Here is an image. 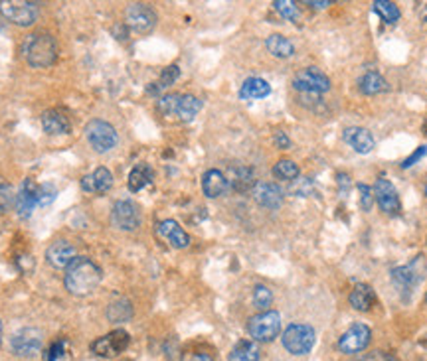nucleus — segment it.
Masks as SVG:
<instances>
[{
    "label": "nucleus",
    "instance_id": "nucleus-48",
    "mask_svg": "<svg viewBox=\"0 0 427 361\" xmlns=\"http://www.w3.org/2000/svg\"><path fill=\"white\" fill-rule=\"evenodd\" d=\"M426 195H427V184H426Z\"/></svg>",
    "mask_w": 427,
    "mask_h": 361
},
{
    "label": "nucleus",
    "instance_id": "nucleus-49",
    "mask_svg": "<svg viewBox=\"0 0 427 361\" xmlns=\"http://www.w3.org/2000/svg\"><path fill=\"white\" fill-rule=\"evenodd\" d=\"M426 24H427V14H426Z\"/></svg>",
    "mask_w": 427,
    "mask_h": 361
},
{
    "label": "nucleus",
    "instance_id": "nucleus-22",
    "mask_svg": "<svg viewBox=\"0 0 427 361\" xmlns=\"http://www.w3.org/2000/svg\"><path fill=\"white\" fill-rule=\"evenodd\" d=\"M42 127L46 130L48 134H67L70 132V120L65 117L64 113L56 111V109H50L42 115Z\"/></svg>",
    "mask_w": 427,
    "mask_h": 361
},
{
    "label": "nucleus",
    "instance_id": "nucleus-50",
    "mask_svg": "<svg viewBox=\"0 0 427 361\" xmlns=\"http://www.w3.org/2000/svg\"><path fill=\"white\" fill-rule=\"evenodd\" d=\"M426 304H427V297H426Z\"/></svg>",
    "mask_w": 427,
    "mask_h": 361
},
{
    "label": "nucleus",
    "instance_id": "nucleus-28",
    "mask_svg": "<svg viewBox=\"0 0 427 361\" xmlns=\"http://www.w3.org/2000/svg\"><path fill=\"white\" fill-rule=\"evenodd\" d=\"M358 87H360V91L364 95H376V93L386 91L388 84H386V79L378 71H368V74H364L358 79Z\"/></svg>",
    "mask_w": 427,
    "mask_h": 361
},
{
    "label": "nucleus",
    "instance_id": "nucleus-29",
    "mask_svg": "<svg viewBox=\"0 0 427 361\" xmlns=\"http://www.w3.org/2000/svg\"><path fill=\"white\" fill-rule=\"evenodd\" d=\"M265 47L270 50V54H273L275 57H291L295 54V46L289 42L287 38L281 36V34H271L265 40Z\"/></svg>",
    "mask_w": 427,
    "mask_h": 361
},
{
    "label": "nucleus",
    "instance_id": "nucleus-19",
    "mask_svg": "<svg viewBox=\"0 0 427 361\" xmlns=\"http://www.w3.org/2000/svg\"><path fill=\"white\" fill-rule=\"evenodd\" d=\"M157 231L160 237H165V239H167L172 247H177V249H186V247L190 245L188 233H186L174 219H165V222L158 223Z\"/></svg>",
    "mask_w": 427,
    "mask_h": 361
},
{
    "label": "nucleus",
    "instance_id": "nucleus-46",
    "mask_svg": "<svg viewBox=\"0 0 427 361\" xmlns=\"http://www.w3.org/2000/svg\"><path fill=\"white\" fill-rule=\"evenodd\" d=\"M423 132L427 134V119H426V122H423Z\"/></svg>",
    "mask_w": 427,
    "mask_h": 361
},
{
    "label": "nucleus",
    "instance_id": "nucleus-21",
    "mask_svg": "<svg viewBox=\"0 0 427 361\" xmlns=\"http://www.w3.org/2000/svg\"><path fill=\"white\" fill-rule=\"evenodd\" d=\"M202 190L208 197H220L223 195L228 190H230V184H228V178L226 174H222L220 170H208L204 176H202Z\"/></svg>",
    "mask_w": 427,
    "mask_h": 361
},
{
    "label": "nucleus",
    "instance_id": "nucleus-15",
    "mask_svg": "<svg viewBox=\"0 0 427 361\" xmlns=\"http://www.w3.org/2000/svg\"><path fill=\"white\" fill-rule=\"evenodd\" d=\"M75 259H77L75 247L65 239L54 241L46 251V260L54 269H67Z\"/></svg>",
    "mask_w": 427,
    "mask_h": 361
},
{
    "label": "nucleus",
    "instance_id": "nucleus-31",
    "mask_svg": "<svg viewBox=\"0 0 427 361\" xmlns=\"http://www.w3.org/2000/svg\"><path fill=\"white\" fill-rule=\"evenodd\" d=\"M131 316H133V306H131L129 300H117V302H113L109 308H107V318L115 322V324H121V322H127L131 320Z\"/></svg>",
    "mask_w": 427,
    "mask_h": 361
},
{
    "label": "nucleus",
    "instance_id": "nucleus-14",
    "mask_svg": "<svg viewBox=\"0 0 427 361\" xmlns=\"http://www.w3.org/2000/svg\"><path fill=\"white\" fill-rule=\"evenodd\" d=\"M374 195H376V202L380 205V210L388 215H398L401 212V204H399L398 190L394 188L390 180L380 178L376 185H374Z\"/></svg>",
    "mask_w": 427,
    "mask_h": 361
},
{
    "label": "nucleus",
    "instance_id": "nucleus-10",
    "mask_svg": "<svg viewBox=\"0 0 427 361\" xmlns=\"http://www.w3.org/2000/svg\"><path fill=\"white\" fill-rule=\"evenodd\" d=\"M293 87L306 95H321L331 89V79L316 67H306L293 79Z\"/></svg>",
    "mask_w": 427,
    "mask_h": 361
},
{
    "label": "nucleus",
    "instance_id": "nucleus-42",
    "mask_svg": "<svg viewBox=\"0 0 427 361\" xmlns=\"http://www.w3.org/2000/svg\"><path fill=\"white\" fill-rule=\"evenodd\" d=\"M427 154V149L426 147H419L418 150H416V152H414V154H411V156L409 158H406V160H404V164H401V168H409V166H414V164H416V162H418L419 158H423Z\"/></svg>",
    "mask_w": 427,
    "mask_h": 361
},
{
    "label": "nucleus",
    "instance_id": "nucleus-2",
    "mask_svg": "<svg viewBox=\"0 0 427 361\" xmlns=\"http://www.w3.org/2000/svg\"><path fill=\"white\" fill-rule=\"evenodd\" d=\"M22 56L32 67H48L56 62L57 42L50 34H30L22 42Z\"/></svg>",
    "mask_w": 427,
    "mask_h": 361
},
{
    "label": "nucleus",
    "instance_id": "nucleus-1",
    "mask_svg": "<svg viewBox=\"0 0 427 361\" xmlns=\"http://www.w3.org/2000/svg\"><path fill=\"white\" fill-rule=\"evenodd\" d=\"M101 282V269L87 257L77 259L65 269V288L75 297H85Z\"/></svg>",
    "mask_w": 427,
    "mask_h": 361
},
{
    "label": "nucleus",
    "instance_id": "nucleus-12",
    "mask_svg": "<svg viewBox=\"0 0 427 361\" xmlns=\"http://www.w3.org/2000/svg\"><path fill=\"white\" fill-rule=\"evenodd\" d=\"M125 16H127V24L139 34H149L150 30L157 26V12L143 2L131 4Z\"/></svg>",
    "mask_w": 427,
    "mask_h": 361
},
{
    "label": "nucleus",
    "instance_id": "nucleus-26",
    "mask_svg": "<svg viewBox=\"0 0 427 361\" xmlns=\"http://www.w3.org/2000/svg\"><path fill=\"white\" fill-rule=\"evenodd\" d=\"M152 182V168L149 164H137V166L131 170L129 174V190L131 192H140L143 188H147V185Z\"/></svg>",
    "mask_w": 427,
    "mask_h": 361
},
{
    "label": "nucleus",
    "instance_id": "nucleus-40",
    "mask_svg": "<svg viewBox=\"0 0 427 361\" xmlns=\"http://www.w3.org/2000/svg\"><path fill=\"white\" fill-rule=\"evenodd\" d=\"M358 192H360V205H362V210L364 212H370L372 197H374L372 190L366 184H358Z\"/></svg>",
    "mask_w": 427,
    "mask_h": 361
},
{
    "label": "nucleus",
    "instance_id": "nucleus-34",
    "mask_svg": "<svg viewBox=\"0 0 427 361\" xmlns=\"http://www.w3.org/2000/svg\"><path fill=\"white\" fill-rule=\"evenodd\" d=\"M374 10L380 14L384 22L388 24H396L399 20V8L394 4V2H388V0H376L374 2Z\"/></svg>",
    "mask_w": 427,
    "mask_h": 361
},
{
    "label": "nucleus",
    "instance_id": "nucleus-7",
    "mask_svg": "<svg viewBox=\"0 0 427 361\" xmlns=\"http://www.w3.org/2000/svg\"><path fill=\"white\" fill-rule=\"evenodd\" d=\"M44 345V333L38 328H22L10 340L12 352L20 357H34L36 353L42 352Z\"/></svg>",
    "mask_w": 427,
    "mask_h": 361
},
{
    "label": "nucleus",
    "instance_id": "nucleus-51",
    "mask_svg": "<svg viewBox=\"0 0 427 361\" xmlns=\"http://www.w3.org/2000/svg\"><path fill=\"white\" fill-rule=\"evenodd\" d=\"M0 28H2V24H0Z\"/></svg>",
    "mask_w": 427,
    "mask_h": 361
},
{
    "label": "nucleus",
    "instance_id": "nucleus-16",
    "mask_svg": "<svg viewBox=\"0 0 427 361\" xmlns=\"http://www.w3.org/2000/svg\"><path fill=\"white\" fill-rule=\"evenodd\" d=\"M253 200L267 210H277L283 204V192L277 184L271 182H257L253 185Z\"/></svg>",
    "mask_w": 427,
    "mask_h": 361
},
{
    "label": "nucleus",
    "instance_id": "nucleus-36",
    "mask_svg": "<svg viewBox=\"0 0 427 361\" xmlns=\"http://www.w3.org/2000/svg\"><path fill=\"white\" fill-rule=\"evenodd\" d=\"M273 6H275V10L285 20H291V22H297L299 20V6L295 2H291V0H275Z\"/></svg>",
    "mask_w": 427,
    "mask_h": 361
},
{
    "label": "nucleus",
    "instance_id": "nucleus-37",
    "mask_svg": "<svg viewBox=\"0 0 427 361\" xmlns=\"http://www.w3.org/2000/svg\"><path fill=\"white\" fill-rule=\"evenodd\" d=\"M178 99H180L178 93H168L165 97H160V101H158V111L162 113V115H167V117L177 115Z\"/></svg>",
    "mask_w": 427,
    "mask_h": 361
},
{
    "label": "nucleus",
    "instance_id": "nucleus-39",
    "mask_svg": "<svg viewBox=\"0 0 427 361\" xmlns=\"http://www.w3.org/2000/svg\"><path fill=\"white\" fill-rule=\"evenodd\" d=\"M64 350H65V340H60V342L52 343L46 353V361H60L62 360V355H64Z\"/></svg>",
    "mask_w": 427,
    "mask_h": 361
},
{
    "label": "nucleus",
    "instance_id": "nucleus-24",
    "mask_svg": "<svg viewBox=\"0 0 427 361\" xmlns=\"http://www.w3.org/2000/svg\"><path fill=\"white\" fill-rule=\"evenodd\" d=\"M350 306L358 312H368L374 302H376V294L368 285H354L353 292H350Z\"/></svg>",
    "mask_w": 427,
    "mask_h": 361
},
{
    "label": "nucleus",
    "instance_id": "nucleus-5",
    "mask_svg": "<svg viewBox=\"0 0 427 361\" xmlns=\"http://www.w3.org/2000/svg\"><path fill=\"white\" fill-rule=\"evenodd\" d=\"M0 12L16 26H32L40 16V6L28 0H0Z\"/></svg>",
    "mask_w": 427,
    "mask_h": 361
},
{
    "label": "nucleus",
    "instance_id": "nucleus-44",
    "mask_svg": "<svg viewBox=\"0 0 427 361\" xmlns=\"http://www.w3.org/2000/svg\"><path fill=\"white\" fill-rule=\"evenodd\" d=\"M309 6H313V8H326V6H331L333 2H328V0H325V2H306Z\"/></svg>",
    "mask_w": 427,
    "mask_h": 361
},
{
    "label": "nucleus",
    "instance_id": "nucleus-18",
    "mask_svg": "<svg viewBox=\"0 0 427 361\" xmlns=\"http://www.w3.org/2000/svg\"><path fill=\"white\" fill-rule=\"evenodd\" d=\"M113 185V174L107 168H97L82 180V188L89 194H105Z\"/></svg>",
    "mask_w": 427,
    "mask_h": 361
},
{
    "label": "nucleus",
    "instance_id": "nucleus-27",
    "mask_svg": "<svg viewBox=\"0 0 427 361\" xmlns=\"http://www.w3.org/2000/svg\"><path fill=\"white\" fill-rule=\"evenodd\" d=\"M202 109V101L194 97V95H180V99H178V107H177V117L180 120H192L200 113Z\"/></svg>",
    "mask_w": 427,
    "mask_h": 361
},
{
    "label": "nucleus",
    "instance_id": "nucleus-11",
    "mask_svg": "<svg viewBox=\"0 0 427 361\" xmlns=\"http://www.w3.org/2000/svg\"><path fill=\"white\" fill-rule=\"evenodd\" d=\"M370 328L366 324H362V322H358V324L350 326V328L340 336V340H338V350L343 353L364 352V350L368 348V343H370Z\"/></svg>",
    "mask_w": 427,
    "mask_h": 361
},
{
    "label": "nucleus",
    "instance_id": "nucleus-41",
    "mask_svg": "<svg viewBox=\"0 0 427 361\" xmlns=\"http://www.w3.org/2000/svg\"><path fill=\"white\" fill-rule=\"evenodd\" d=\"M360 361H398V360H396V357H394L392 353L378 352V350H376V352L366 353V355H364Z\"/></svg>",
    "mask_w": 427,
    "mask_h": 361
},
{
    "label": "nucleus",
    "instance_id": "nucleus-45",
    "mask_svg": "<svg viewBox=\"0 0 427 361\" xmlns=\"http://www.w3.org/2000/svg\"><path fill=\"white\" fill-rule=\"evenodd\" d=\"M194 361H214V360L208 355V353H198V355L194 357Z\"/></svg>",
    "mask_w": 427,
    "mask_h": 361
},
{
    "label": "nucleus",
    "instance_id": "nucleus-3",
    "mask_svg": "<svg viewBox=\"0 0 427 361\" xmlns=\"http://www.w3.org/2000/svg\"><path fill=\"white\" fill-rule=\"evenodd\" d=\"M315 330L309 324H291L283 332V348L293 355H305L315 345Z\"/></svg>",
    "mask_w": 427,
    "mask_h": 361
},
{
    "label": "nucleus",
    "instance_id": "nucleus-6",
    "mask_svg": "<svg viewBox=\"0 0 427 361\" xmlns=\"http://www.w3.org/2000/svg\"><path fill=\"white\" fill-rule=\"evenodd\" d=\"M85 137H87V142L92 144V149L99 154L109 152L117 144V130L113 129V125L101 119H93L92 122H87Z\"/></svg>",
    "mask_w": 427,
    "mask_h": 361
},
{
    "label": "nucleus",
    "instance_id": "nucleus-35",
    "mask_svg": "<svg viewBox=\"0 0 427 361\" xmlns=\"http://www.w3.org/2000/svg\"><path fill=\"white\" fill-rule=\"evenodd\" d=\"M271 302H273V292H271L270 288L263 287V285H257V287L253 288V304H255V308L267 312Z\"/></svg>",
    "mask_w": 427,
    "mask_h": 361
},
{
    "label": "nucleus",
    "instance_id": "nucleus-17",
    "mask_svg": "<svg viewBox=\"0 0 427 361\" xmlns=\"http://www.w3.org/2000/svg\"><path fill=\"white\" fill-rule=\"evenodd\" d=\"M38 190L40 185H36L32 180H26L24 185L20 188L18 195L14 197V205H16V212H18L20 217H30L34 207L40 205V200H38Z\"/></svg>",
    "mask_w": 427,
    "mask_h": 361
},
{
    "label": "nucleus",
    "instance_id": "nucleus-9",
    "mask_svg": "<svg viewBox=\"0 0 427 361\" xmlns=\"http://www.w3.org/2000/svg\"><path fill=\"white\" fill-rule=\"evenodd\" d=\"M421 278H423L421 257H418L414 263H409L406 267H398V269L392 270V280H394V285H396L399 292L404 294V298H408L414 292V288L421 282Z\"/></svg>",
    "mask_w": 427,
    "mask_h": 361
},
{
    "label": "nucleus",
    "instance_id": "nucleus-33",
    "mask_svg": "<svg viewBox=\"0 0 427 361\" xmlns=\"http://www.w3.org/2000/svg\"><path fill=\"white\" fill-rule=\"evenodd\" d=\"M273 176L279 178V180L293 182L299 176V166L293 160H279L277 164L273 166Z\"/></svg>",
    "mask_w": 427,
    "mask_h": 361
},
{
    "label": "nucleus",
    "instance_id": "nucleus-8",
    "mask_svg": "<svg viewBox=\"0 0 427 361\" xmlns=\"http://www.w3.org/2000/svg\"><path fill=\"white\" fill-rule=\"evenodd\" d=\"M129 343L131 336L125 330H113L92 343V352L99 357H117L119 353L129 348Z\"/></svg>",
    "mask_w": 427,
    "mask_h": 361
},
{
    "label": "nucleus",
    "instance_id": "nucleus-43",
    "mask_svg": "<svg viewBox=\"0 0 427 361\" xmlns=\"http://www.w3.org/2000/svg\"><path fill=\"white\" fill-rule=\"evenodd\" d=\"M275 144H277L279 149H289V144H291V140L287 139V137H285V132H277V134H275Z\"/></svg>",
    "mask_w": 427,
    "mask_h": 361
},
{
    "label": "nucleus",
    "instance_id": "nucleus-13",
    "mask_svg": "<svg viewBox=\"0 0 427 361\" xmlns=\"http://www.w3.org/2000/svg\"><path fill=\"white\" fill-rule=\"evenodd\" d=\"M111 222L115 227H119L123 231H135L140 225V212L139 205L133 204L129 200H123L113 205Z\"/></svg>",
    "mask_w": 427,
    "mask_h": 361
},
{
    "label": "nucleus",
    "instance_id": "nucleus-30",
    "mask_svg": "<svg viewBox=\"0 0 427 361\" xmlns=\"http://www.w3.org/2000/svg\"><path fill=\"white\" fill-rule=\"evenodd\" d=\"M228 184H230V188L235 190V192H245V190H250L251 185H255V182H253V172H251L250 168H235L232 172V178L228 180Z\"/></svg>",
    "mask_w": 427,
    "mask_h": 361
},
{
    "label": "nucleus",
    "instance_id": "nucleus-23",
    "mask_svg": "<svg viewBox=\"0 0 427 361\" xmlns=\"http://www.w3.org/2000/svg\"><path fill=\"white\" fill-rule=\"evenodd\" d=\"M271 93V85L261 79V77H250L245 79L240 89V97L245 99V101H253V99H263Z\"/></svg>",
    "mask_w": 427,
    "mask_h": 361
},
{
    "label": "nucleus",
    "instance_id": "nucleus-20",
    "mask_svg": "<svg viewBox=\"0 0 427 361\" xmlns=\"http://www.w3.org/2000/svg\"><path fill=\"white\" fill-rule=\"evenodd\" d=\"M344 140L353 147L358 154H368L374 149V137L362 127H350L344 130Z\"/></svg>",
    "mask_w": 427,
    "mask_h": 361
},
{
    "label": "nucleus",
    "instance_id": "nucleus-32",
    "mask_svg": "<svg viewBox=\"0 0 427 361\" xmlns=\"http://www.w3.org/2000/svg\"><path fill=\"white\" fill-rule=\"evenodd\" d=\"M178 75H180V69H178V65H168L167 69L162 71V75H160V79H158L157 84H150L149 93H150V95H158L160 91H165L167 87H170V85L177 81Z\"/></svg>",
    "mask_w": 427,
    "mask_h": 361
},
{
    "label": "nucleus",
    "instance_id": "nucleus-38",
    "mask_svg": "<svg viewBox=\"0 0 427 361\" xmlns=\"http://www.w3.org/2000/svg\"><path fill=\"white\" fill-rule=\"evenodd\" d=\"M14 197H16V195L12 194L10 184L0 180V213L9 212L10 207H12V204H14Z\"/></svg>",
    "mask_w": 427,
    "mask_h": 361
},
{
    "label": "nucleus",
    "instance_id": "nucleus-47",
    "mask_svg": "<svg viewBox=\"0 0 427 361\" xmlns=\"http://www.w3.org/2000/svg\"><path fill=\"white\" fill-rule=\"evenodd\" d=\"M0 338H2V322H0Z\"/></svg>",
    "mask_w": 427,
    "mask_h": 361
},
{
    "label": "nucleus",
    "instance_id": "nucleus-4",
    "mask_svg": "<svg viewBox=\"0 0 427 361\" xmlns=\"http://www.w3.org/2000/svg\"><path fill=\"white\" fill-rule=\"evenodd\" d=\"M248 332L253 342H273L281 332V316L275 310L253 316L248 324Z\"/></svg>",
    "mask_w": 427,
    "mask_h": 361
},
{
    "label": "nucleus",
    "instance_id": "nucleus-25",
    "mask_svg": "<svg viewBox=\"0 0 427 361\" xmlns=\"http://www.w3.org/2000/svg\"><path fill=\"white\" fill-rule=\"evenodd\" d=\"M230 361H260V348L253 340H242L233 345Z\"/></svg>",
    "mask_w": 427,
    "mask_h": 361
}]
</instances>
